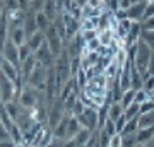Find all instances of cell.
Instances as JSON below:
<instances>
[{"instance_id": "6da1fadb", "label": "cell", "mask_w": 154, "mask_h": 147, "mask_svg": "<svg viewBox=\"0 0 154 147\" xmlns=\"http://www.w3.org/2000/svg\"><path fill=\"white\" fill-rule=\"evenodd\" d=\"M0 101L2 104L9 103V101H17V89L16 84L5 77L2 72H0Z\"/></svg>"}, {"instance_id": "7a4b0ae2", "label": "cell", "mask_w": 154, "mask_h": 147, "mask_svg": "<svg viewBox=\"0 0 154 147\" xmlns=\"http://www.w3.org/2000/svg\"><path fill=\"white\" fill-rule=\"evenodd\" d=\"M151 55H152V51L149 50L147 44L144 41H139V51H137V57H135V62H134V67L140 72V75L147 74V65H149V60H151Z\"/></svg>"}, {"instance_id": "3957f363", "label": "cell", "mask_w": 154, "mask_h": 147, "mask_svg": "<svg viewBox=\"0 0 154 147\" xmlns=\"http://www.w3.org/2000/svg\"><path fill=\"white\" fill-rule=\"evenodd\" d=\"M38 91L34 89V87L31 86H26L21 89V93H19V96H17V103L21 104V108L24 109H31L34 106V104L38 103Z\"/></svg>"}, {"instance_id": "277c9868", "label": "cell", "mask_w": 154, "mask_h": 147, "mask_svg": "<svg viewBox=\"0 0 154 147\" xmlns=\"http://www.w3.org/2000/svg\"><path fill=\"white\" fill-rule=\"evenodd\" d=\"M45 41L48 43L51 55H53L55 58H58L60 53H62V50H63V41H62V38L58 36V33L55 31L53 24H51V26L48 27V31L45 33Z\"/></svg>"}, {"instance_id": "5b68a950", "label": "cell", "mask_w": 154, "mask_h": 147, "mask_svg": "<svg viewBox=\"0 0 154 147\" xmlns=\"http://www.w3.org/2000/svg\"><path fill=\"white\" fill-rule=\"evenodd\" d=\"M82 128H88L89 132H96L98 130V111L91 108H86L82 115L75 116Z\"/></svg>"}, {"instance_id": "8992f818", "label": "cell", "mask_w": 154, "mask_h": 147, "mask_svg": "<svg viewBox=\"0 0 154 147\" xmlns=\"http://www.w3.org/2000/svg\"><path fill=\"white\" fill-rule=\"evenodd\" d=\"M34 58H36V62L38 63H41L43 67H46V69H50V67H53L55 65V57L51 55V51H50V46L48 43L45 41L41 46H39L36 51H34Z\"/></svg>"}, {"instance_id": "52a82bcc", "label": "cell", "mask_w": 154, "mask_h": 147, "mask_svg": "<svg viewBox=\"0 0 154 147\" xmlns=\"http://www.w3.org/2000/svg\"><path fill=\"white\" fill-rule=\"evenodd\" d=\"M62 19H63V24H65V34H67V39H65V43L69 41V39H72L74 36H77V34L81 33V22L75 21L74 17L69 14V12H62L60 14Z\"/></svg>"}, {"instance_id": "ba28073f", "label": "cell", "mask_w": 154, "mask_h": 147, "mask_svg": "<svg viewBox=\"0 0 154 147\" xmlns=\"http://www.w3.org/2000/svg\"><path fill=\"white\" fill-rule=\"evenodd\" d=\"M2 55H4V60L11 62L12 65H16L17 69H21V60H19V48L12 43L11 39L5 43L4 50H2Z\"/></svg>"}, {"instance_id": "9c48e42d", "label": "cell", "mask_w": 154, "mask_h": 147, "mask_svg": "<svg viewBox=\"0 0 154 147\" xmlns=\"http://www.w3.org/2000/svg\"><path fill=\"white\" fill-rule=\"evenodd\" d=\"M46 72H48V69L46 67H43L41 63H38L36 62V67H34V70H33V74L29 75V79H28V86H31V87H36L39 86V84H43L45 81H46Z\"/></svg>"}, {"instance_id": "30bf717a", "label": "cell", "mask_w": 154, "mask_h": 147, "mask_svg": "<svg viewBox=\"0 0 154 147\" xmlns=\"http://www.w3.org/2000/svg\"><path fill=\"white\" fill-rule=\"evenodd\" d=\"M147 2L149 0H140L137 4L130 5V9L127 11V17L130 21H135V22H142V17H144V11L147 7Z\"/></svg>"}, {"instance_id": "8fae6325", "label": "cell", "mask_w": 154, "mask_h": 147, "mask_svg": "<svg viewBox=\"0 0 154 147\" xmlns=\"http://www.w3.org/2000/svg\"><path fill=\"white\" fill-rule=\"evenodd\" d=\"M24 33H26V38H31L34 33H38V26H36V12H33L29 9L26 14H24Z\"/></svg>"}, {"instance_id": "7c38bea8", "label": "cell", "mask_w": 154, "mask_h": 147, "mask_svg": "<svg viewBox=\"0 0 154 147\" xmlns=\"http://www.w3.org/2000/svg\"><path fill=\"white\" fill-rule=\"evenodd\" d=\"M140 34H142V22H135L132 21V27H130V31L127 34V38L123 39V43H125V48H128L130 44L137 43L140 41Z\"/></svg>"}, {"instance_id": "4fadbf2b", "label": "cell", "mask_w": 154, "mask_h": 147, "mask_svg": "<svg viewBox=\"0 0 154 147\" xmlns=\"http://www.w3.org/2000/svg\"><path fill=\"white\" fill-rule=\"evenodd\" d=\"M9 39L16 44L17 48H19V46H22V44L28 41L26 33H24V27L19 26V27H16V29H11V31H9Z\"/></svg>"}, {"instance_id": "5bb4252c", "label": "cell", "mask_w": 154, "mask_h": 147, "mask_svg": "<svg viewBox=\"0 0 154 147\" xmlns=\"http://www.w3.org/2000/svg\"><path fill=\"white\" fill-rule=\"evenodd\" d=\"M34 67H36V58H34V55H31L28 60H24L21 63V77H22V81H24V84L28 82L29 75L33 74Z\"/></svg>"}, {"instance_id": "9a60e30c", "label": "cell", "mask_w": 154, "mask_h": 147, "mask_svg": "<svg viewBox=\"0 0 154 147\" xmlns=\"http://www.w3.org/2000/svg\"><path fill=\"white\" fill-rule=\"evenodd\" d=\"M82 130V127L79 123L75 116H70V120L67 123V132H65V140H70V139H75V135Z\"/></svg>"}, {"instance_id": "2e32d148", "label": "cell", "mask_w": 154, "mask_h": 147, "mask_svg": "<svg viewBox=\"0 0 154 147\" xmlns=\"http://www.w3.org/2000/svg\"><path fill=\"white\" fill-rule=\"evenodd\" d=\"M135 137H137L139 144H142V145L149 144V142L152 140V137H154V127H149V128H139L137 133H135Z\"/></svg>"}, {"instance_id": "e0dca14e", "label": "cell", "mask_w": 154, "mask_h": 147, "mask_svg": "<svg viewBox=\"0 0 154 147\" xmlns=\"http://www.w3.org/2000/svg\"><path fill=\"white\" fill-rule=\"evenodd\" d=\"M142 86H144L142 75H140V72L132 65V69H130V89L139 91V89H142Z\"/></svg>"}, {"instance_id": "ac0fdd59", "label": "cell", "mask_w": 154, "mask_h": 147, "mask_svg": "<svg viewBox=\"0 0 154 147\" xmlns=\"http://www.w3.org/2000/svg\"><path fill=\"white\" fill-rule=\"evenodd\" d=\"M43 12H45V16L48 17V19H50L51 22L55 21V17L58 16V14H60V12H58V9H57V4H55V0H45Z\"/></svg>"}, {"instance_id": "d6986e66", "label": "cell", "mask_w": 154, "mask_h": 147, "mask_svg": "<svg viewBox=\"0 0 154 147\" xmlns=\"http://www.w3.org/2000/svg\"><path fill=\"white\" fill-rule=\"evenodd\" d=\"M53 22L50 21L48 17L45 16V12H36V26H38V31L39 33H46L48 31V27L51 26Z\"/></svg>"}, {"instance_id": "ffe728a7", "label": "cell", "mask_w": 154, "mask_h": 147, "mask_svg": "<svg viewBox=\"0 0 154 147\" xmlns=\"http://www.w3.org/2000/svg\"><path fill=\"white\" fill-rule=\"evenodd\" d=\"M111 14L110 11H105L98 17V31H105V29H111Z\"/></svg>"}, {"instance_id": "44dd1931", "label": "cell", "mask_w": 154, "mask_h": 147, "mask_svg": "<svg viewBox=\"0 0 154 147\" xmlns=\"http://www.w3.org/2000/svg\"><path fill=\"white\" fill-rule=\"evenodd\" d=\"M130 27H132V21H130V19L118 21V27H116V31H115V36L125 39L127 34H128V31H130Z\"/></svg>"}, {"instance_id": "7402d4cb", "label": "cell", "mask_w": 154, "mask_h": 147, "mask_svg": "<svg viewBox=\"0 0 154 147\" xmlns=\"http://www.w3.org/2000/svg\"><path fill=\"white\" fill-rule=\"evenodd\" d=\"M26 43L29 44V48H31V51H36V50L39 48V46H41V44L45 43V33H34L33 36H31V38H28V41H26Z\"/></svg>"}, {"instance_id": "603a6c76", "label": "cell", "mask_w": 154, "mask_h": 147, "mask_svg": "<svg viewBox=\"0 0 154 147\" xmlns=\"http://www.w3.org/2000/svg\"><path fill=\"white\" fill-rule=\"evenodd\" d=\"M4 108H5V111L9 113V116H11L12 120L16 121L17 116H19V113H21V104L17 103V101H9V103L4 104Z\"/></svg>"}, {"instance_id": "cb8c5ba5", "label": "cell", "mask_w": 154, "mask_h": 147, "mask_svg": "<svg viewBox=\"0 0 154 147\" xmlns=\"http://www.w3.org/2000/svg\"><path fill=\"white\" fill-rule=\"evenodd\" d=\"M137 123H139V128H149V127H154V111L152 113H146V115H139L137 116Z\"/></svg>"}, {"instance_id": "d4e9b609", "label": "cell", "mask_w": 154, "mask_h": 147, "mask_svg": "<svg viewBox=\"0 0 154 147\" xmlns=\"http://www.w3.org/2000/svg\"><path fill=\"white\" fill-rule=\"evenodd\" d=\"M115 38V33H113V29H105V31H98V39L99 43L103 44V46H110L111 41Z\"/></svg>"}, {"instance_id": "484cf974", "label": "cell", "mask_w": 154, "mask_h": 147, "mask_svg": "<svg viewBox=\"0 0 154 147\" xmlns=\"http://www.w3.org/2000/svg\"><path fill=\"white\" fill-rule=\"evenodd\" d=\"M53 27H55V31L58 33V36L62 38V41H63V44H65V39H67V34H65V24H63V19H62L60 14H58V16L55 17V21H53Z\"/></svg>"}, {"instance_id": "4316f807", "label": "cell", "mask_w": 154, "mask_h": 147, "mask_svg": "<svg viewBox=\"0 0 154 147\" xmlns=\"http://www.w3.org/2000/svg\"><path fill=\"white\" fill-rule=\"evenodd\" d=\"M9 137H11V140L14 142L16 145H21V144H22V130L19 128L17 123H14V125L11 127V130H9Z\"/></svg>"}, {"instance_id": "83f0119b", "label": "cell", "mask_w": 154, "mask_h": 147, "mask_svg": "<svg viewBox=\"0 0 154 147\" xmlns=\"http://www.w3.org/2000/svg\"><path fill=\"white\" fill-rule=\"evenodd\" d=\"M139 130V123H137V118H132V120H128L123 127V130H122L120 135H134V133H137Z\"/></svg>"}, {"instance_id": "f1b7e54d", "label": "cell", "mask_w": 154, "mask_h": 147, "mask_svg": "<svg viewBox=\"0 0 154 147\" xmlns=\"http://www.w3.org/2000/svg\"><path fill=\"white\" fill-rule=\"evenodd\" d=\"M134 96H135V91L134 89H128V91H125V93L122 94V99H120V106L123 109L128 108L130 104L134 103Z\"/></svg>"}, {"instance_id": "f546056e", "label": "cell", "mask_w": 154, "mask_h": 147, "mask_svg": "<svg viewBox=\"0 0 154 147\" xmlns=\"http://www.w3.org/2000/svg\"><path fill=\"white\" fill-rule=\"evenodd\" d=\"M120 115H123V108L120 106V103H111L110 104V109H108V118L115 121Z\"/></svg>"}, {"instance_id": "4dcf8cb0", "label": "cell", "mask_w": 154, "mask_h": 147, "mask_svg": "<svg viewBox=\"0 0 154 147\" xmlns=\"http://www.w3.org/2000/svg\"><path fill=\"white\" fill-rule=\"evenodd\" d=\"M0 121H2V125L5 127L7 130H11V127L14 125V120L9 116V113H7L5 108H4V104L0 106Z\"/></svg>"}, {"instance_id": "1f68e13d", "label": "cell", "mask_w": 154, "mask_h": 147, "mask_svg": "<svg viewBox=\"0 0 154 147\" xmlns=\"http://www.w3.org/2000/svg\"><path fill=\"white\" fill-rule=\"evenodd\" d=\"M140 41L149 46L151 51H154V31H144L142 29V34H140Z\"/></svg>"}, {"instance_id": "d6a6232c", "label": "cell", "mask_w": 154, "mask_h": 147, "mask_svg": "<svg viewBox=\"0 0 154 147\" xmlns=\"http://www.w3.org/2000/svg\"><path fill=\"white\" fill-rule=\"evenodd\" d=\"M91 135H93V132H89L88 128H82V130L79 132V133L75 135V140H77V144H79V147L86 145V144H88V140L91 139Z\"/></svg>"}, {"instance_id": "836d02e7", "label": "cell", "mask_w": 154, "mask_h": 147, "mask_svg": "<svg viewBox=\"0 0 154 147\" xmlns=\"http://www.w3.org/2000/svg\"><path fill=\"white\" fill-rule=\"evenodd\" d=\"M139 106L140 104H137V103H132L128 108H125L123 109V115H125V118L127 120H132V118H137L139 116Z\"/></svg>"}, {"instance_id": "e575fe53", "label": "cell", "mask_w": 154, "mask_h": 147, "mask_svg": "<svg viewBox=\"0 0 154 147\" xmlns=\"http://www.w3.org/2000/svg\"><path fill=\"white\" fill-rule=\"evenodd\" d=\"M137 145L139 142L135 133L134 135H122V147H137Z\"/></svg>"}, {"instance_id": "d590c367", "label": "cell", "mask_w": 154, "mask_h": 147, "mask_svg": "<svg viewBox=\"0 0 154 147\" xmlns=\"http://www.w3.org/2000/svg\"><path fill=\"white\" fill-rule=\"evenodd\" d=\"M69 14H70L75 21H82V7H79L75 4V2H72V5H70V9H69Z\"/></svg>"}, {"instance_id": "8d00e7d4", "label": "cell", "mask_w": 154, "mask_h": 147, "mask_svg": "<svg viewBox=\"0 0 154 147\" xmlns=\"http://www.w3.org/2000/svg\"><path fill=\"white\" fill-rule=\"evenodd\" d=\"M31 55H33V51H31V48H29L28 43H24L22 46H19V60H21V63L24 60H28Z\"/></svg>"}, {"instance_id": "74e56055", "label": "cell", "mask_w": 154, "mask_h": 147, "mask_svg": "<svg viewBox=\"0 0 154 147\" xmlns=\"http://www.w3.org/2000/svg\"><path fill=\"white\" fill-rule=\"evenodd\" d=\"M79 70H81V57L70 58V77H75Z\"/></svg>"}, {"instance_id": "f35d334b", "label": "cell", "mask_w": 154, "mask_h": 147, "mask_svg": "<svg viewBox=\"0 0 154 147\" xmlns=\"http://www.w3.org/2000/svg\"><path fill=\"white\" fill-rule=\"evenodd\" d=\"M149 99V94L144 91V89H139V91H135V96H134V103H137V104H142L146 103Z\"/></svg>"}, {"instance_id": "ab89813d", "label": "cell", "mask_w": 154, "mask_h": 147, "mask_svg": "<svg viewBox=\"0 0 154 147\" xmlns=\"http://www.w3.org/2000/svg\"><path fill=\"white\" fill-rule=\"evenodd\" d=\"M154 111V103L151 99H147L146 103H142L139 106V115H146V113H152Z\"/></svg>"}, {"instance_id": "60d3db41", "label": "cell", "mask_w": 154, "mask_h": 147, "mask_svg": "<svg viewBox=\"0 0 154 147\" xmlns=\"http://www.w3.org/2000/svg\"><path fill=\"white\" fill-rule=\"evenodd\" d=\"M142 89L149 94V96H151V94L154 93V75H149L147 79H144V86H142Z\"/></svg>"}, {"instance_id": "b9f144b4", "label": "cell", "mask_w": 154, "mask_h": 147, "mask_svg": "<svg viewBox=\"0 0 154 147\" xmlns=\"http://www.w3.org/2000/svg\"><path fill=\"white\" fill-rule=\"evenodd\" d=\"M101 130H105V132H106V133H108L110 137L116 135V127H115V121L108 118V120H106V123H105V127H103Z\"/></svg>"}, {"instance_id": "7bdbcfd3", "label": "cell", "mask_w": 154, "mask_h": 147, "mask_svg": "<svg viewBox=\"0 0 154 147\" xmlns=\"http://www.w3.org/2000/svg\"><path fill=\"white\" fill-rule=\"evenodd\" d=\"M151 17H154V0H149L147 2V7H146V11H144L142 22L147 21V19H151Z\"/></svg>"}, {"instance_id": "ee69618b", "label": "cell", "mask_w": 154, "mask_h": 147, "mask_svg": "<svg viewBox=\"0 0 154 147\" xmlns=\"http://www.w3.org/2000/svg\"><path fill=\"white\" fill-rule=\"evenodd\" d=\"M84 109H86V106H84V103L81 101V99L77 98L75 104H74V108H72V116H79V115L84 113Z\"/></svg>"}, {"instance_id": "f6af8a7d", "label": "cell", "mask_w": 154, "mask_h": 147, "mask_svg": "<svg viewBox=\"0 0 154 147\" xmlns=\"http://www.w3.org/2000/svg\"><path fill=\"white\" fill-rule=\"evenodd\" d=\"M81 38H82L84 43H88L91 39L98 38V31H96V29H93V31H81Z\"/></svg>"}, {"instance_id": "bcb514c9", "label": "cell", "mask_w": 154, "mask_h": 147, "mask_svg": "<svg viewBox=\"0 0 154 147\" xmlns=\"http://www.w3.org/2000/svg\"><path fill=\"white\" fill-rule=\"evenodd\" d=\"M127 118H125V115H120L118 118L115 120V127H116V133H122V130H123V127H125V123H127Z\"/></svg>"}, {"instance_id": "7dc6e473", "label": "cell", "mask_w": 154, "mask_h": 147, "mask_svg": "<svg viewBox=\"0 0 154 147\" xmlns=\"http://www.w3.org/2000/svg\"><path fill=\"white\" fill-rule=\"evenodd\" d=\"M88 5L91 9H106V4L103 0H88Z\"/></svg>"}, {"instance_id": "c3c4849f", "label": "cell", "mask_w": 154, "mask_h": 147, "mask_svg": "<svg viewBox=\"0 0 154 147\" xmlns=\"http://www.w3.org/2000/svg\"><path fill=\"white\" fill-rule=\"evenodd\" d=\"M108 147H122V135H120V133H116V135L111 137Z\"/></svg>"}, {"instance_id": "681fc988", "label": "cell", "mask_w": 154, "mask_h": 147, "mask_svg": "<svg viewBox=\"0 0 154 147\" xmlns=\"http://www.w3.org/2000/svg\"><path fill=\"white\" fill-rule=\"evenodd\" d=\"M86 46H88L89 51H96V50L101 46V43H99L98 38H94V39H91V41H88V43H86Z\"/></svg>"}, {"instance_id": "f907efd6", "label": "cell", "mask_w": 154, "mask_h": 147, "mask_svg": "<svg viewBox=\"0 0 154 147\" xmlns=\"http://www.w3.org/2000/svg\"><path fill=\"white\" fill-rule=\"evenodd\" d=\"M4 4H5L7 11H17L19 9V2L17 0H4Z\"/></svg>"}, {"instance_id": "816d5d0a", "label": "cell", "mask_w": 154, "mask_h": 147, "mask_svg": "<svg viewBox=\"0 0 154 147\" xmlns=\"http://www.w3.org/2000/svg\"><path fill=\"white\" fill-rule=\"evenodd\" d=\"M142 29L144 31H154V17H151V19L142 22Z\"/></svg>"}, {"instance_id": "f5cc1de1", "label": "cell", "mask_w": 154, "mask_h": 147, "mask_svg": "<svg viewBox=\"0 0 154 147\" xmlns=\"http://www.w3.org/2000/svg\"><path fill=\"white\" fill-rule=\"evenodd\" d=\"M2 140H11V137H9V130H7L5 127L2 125V121H0V142Z\"/></svg>"}, {"instance_id": "db71d44e", "label": "cell", "mask_w": 154, "mask_h": 147, "mask_svg": "<svg viewBox=\"0 0 154 147\" xmlns=\"http://www.w3.org/2000/svg\"><path fill=\"white\" fill-rule=\"evenodd\" d=\"M63 144H65V140H62V139H57V137H53V139H51V142L48 144V147H63Z\"/></svg>"}, {"instance_id": "11a10c76", "label": "cell", "mask_w": 154, "mask_h": 147, "mask_svg": "<svg viewBox=\"0 0 154 147\" xmlns=\"http://www.w3.org/2000/svg\"><path fill=\"white\" fill-rule=\"evenodd\" d=\"M113 16L116 17V21H123V19H128V17H127V11H123V9H118V11H116Z\"/></svg>"}, {"instance_id": "9f6ffc18", "label": "cell", "mask_w": 154, "mask_h": 147, "mask_svg": "<svg viewBox=\"0 0 154 147\" xmlns=\"http://www.w3.org/2000/svg\"><path fill=\"white\" fill-rule=\"evenodd\" d=\"M130 0H118V9H123V11H128L130 9Z\"/></svg>"}, {"instance_id": "6f0895ef", "label": "cell", "mask_w": 154, "mask_h": 147, "mask_svg": "<svg viewBox=\"0 0 154 147\" xmlns=\"http://www.w3.org/2000/svg\"><path fill=\"white\" fill-rule=\"evenodd\" d=\"M147 74H149V75H154V51H152V55H151V60H149Z\"/></svg>"}, {"instance_id": "680465c9", "label": "cell", "mask_w": 154, "mask_h": 147, "mask_svg": "<svg viewBox=\"0 0 154 147\" xmlns=\"http://www.w3.org/2000/svg\"><path fill=\"white\" fill-rule=\"evenodd\" d=\"M63 147H79V144H77V140H75V139H70V140H65Z\"/></svg>"}, {"instance_id": "91938a15", "label": "cell", "mask_w": 154, "mask_h": 147, "mask_svg": "<svg viewBox=\"0 0 154 147\" xmlns=\"http://www.w3.org/2000/svg\"><path fill=\"white\" fill-rule=\"evenodd\" d=\"M0 147H16V144L12 140H2L0 142Z\"/></svg>"}, {"instance_id": "94428289", "label": "cell", "mask_w": 154, "mask_h": 147, "mask_svg": "<svg viewBox=\"0 0 154 147\" xmlns=\"http://www.w3.org/2000/svg\"><path fill=\"white\" fill-rule=\"evenodd\" d=\"M72 2H75L79 7H84L86 4H88V0H72Z\"/></svg>"}, {"instance_id": "6125c7cd", "label": "cell", "mask_w": 154, "mask_h": 147, "mask_svg": "<svg viewBox=\"0 0 154 147\" xmlns=\"http://www.w3.org/2000/svg\"><path fill=\"white\" fill-rule=\"evenodd\" d=\"M4 11H5V4H4V0H0V16L4 14Z\"/></svg>"}, {"instance_id": "be15d7a7", "label": "cell", "mask_w": 154, "mask_h": 147, "mask_svg": "<svg viewBox=\"0 0 154 147\" xmlns=\"http://www.w3.org/2000/svg\"><path fill=\"white\" fill-rule=\"evenodd\" d=\"M149 99H151V101H152V103H154V93L151 94V96H149Z\"/></svg>"}, {"instance_id": "e7e4bbea", "label": "cell", "mask_w": 154, "mask_h": 147, "mask_svg": "<svg viewBox=\"0 0 154 147\" xmlns=\"http://www.w3.org/2000/svg\"><path fill=\"white\" fill-rule=\"evenodd\" d=\"M137 2H140V0H130V4H132V5H134V4H137Z\"/></svg>"}, {"instance_id": "03108f58", "label": "cell", "mask_w": 154, "mask_h": 147, "mask_svg": "<svg viewBox=\"0 0 154 147\" xmlns=\"http://www.w3.org/2000/svg\"><path fill=\"white\" fill-rule=\"evenodd\" d=\"M103 2H105V4H108V0H103Z\"/></svg>"}, {"instance_id": "003e7915", "label": "cell", "mask_w": 154, "mask_h": 147, "mask_svg": "<svg viewBox=\"0 0 154 147\" xmlns=\"http://www.w3.org/2000/svg\"><path fill=\"white\" fill-rule=\"evenodd\" d=\"M29 2H31V0H29Z\"/></svg>"}]
</instances>
